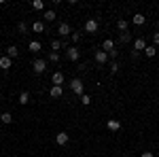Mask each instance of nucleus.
Returning a JSON list of instances; mask_svg holds the SVG:
<instances>
[{
  "label": "nucleus",
  "instance_id": "obj_3",
  "mask_svg": "<svg viewBox=\"0 0 159 157\" xmlns=\"http://www.w3.org/2000/svg\"><path fill=\"white\" fill-rule=\"evenodd\" d=\"M98 28H100V24H98V19H93V17L85 21V32H87V34H96Z\"/></svg>",
  "mask_w": 159,
  "mask_h": 157
},
{
  "label": "nucleus",
  "instance_id": "obj_9",
  "mask_svg": "<svg viewBox=\"0 0 159 157\" xmlns=\"http://www.w3.org/2000/svg\"><path fill=\"white\" fill-rule=\"evenodd\" d=\"M11 66H13V60L9 58V55H0V68H2L4 72H7Z\"/></svg>",
  "mask_w": 159,
  "mask_h": 157
},
{
  "label": "nucleus",
  "instance_id": "obj_25",
  "mask_svg": "<svg viewBox=\"0 0 159 157\" xmlns=\"http://www.w3.org/2000/svg\"><path fill=\"white\" fill-rule=\"evenodd\" d=\"M117 28H119L121 32H127V21H125V19H119V21H117Z\"/></svg>",
  "mask_w": 159,
  "mask_h": 157
},
{
  "label": "nucleus",
  "instance_id": "obj_2",
  "mask_svg": "<svg viewBox=\"0 0 159 157\" xmlns=\"http://www.w3.org/2000/svg\"><path fill=\"white\" fill-rule=\"evenodd\" d=\"M66 58H68V60L70 62H79L81 60V51H79V47H66Z\"/></svg>",
  "mask_w": 159,
  "mask_h": 157
},
{
  "label": "nucleus",
  "instance_id": "obj_20",
  "mask_svg": "<svg viewBox=\"0 0 159 157\" xmlns=\"http://www.w3.org/2000/svg\"><path fill=\"white\" fill-rule=\"evenodd\" d=\"M7 55H9V58H17V55H19V49L15 47V45H11V47H7Z\"/></svg>",
  "mask_w": 159,
  "mask_h": 157
},
{
  "label": "nucleus",
  "instance_id": "obj_7",
  "mask_svg": "<svg viewBox=\"0 0 159 157\" xmlns=\"http://www.w3.org/2000/svg\"><path fill=\"white\" fill-rule=\"evenodd\" d=\"M147 49V40H144V36H138L134 38V51L138 53V51H144Z\"/></svg>",
  "mask_w": 159,
  "mask_h": 157
},
{
  "label": "nucleus",
  "instance_id": "obj_11",
  "mask_svg": "<svg viewBox=\"0 0 159 157\" xmlns=\"http://www.w3.org/2000/svg\"><path fill=\"white\" fill-rule=\"evenodd\" d=\"M115 45H117V43H115L112 38H106V40L102 43V51H106V53H112V51H115Z\"/></svg>",
  "mask_w": 159,
  "mask_h": 157
},
{
  "label": "nucleus",
  "instance_id": "obj_28",
  "mask_svg": "<svg viewBox=\"0 0 159 157\" xmlns=\"http://www.w3.org/2000/svg\"><path fill=\"white\" fill-rule=\"evenodd\" d=\"M55 19V11H45V21H53Z\"/></svg>",
  "mask_w": 159,
  "mask_h": 157
},
{
  "label": "nucleus",
  "instance_id": "obj_23",
  "mask_svg": "<svg viewBox=\"0 0 159 157\" xmlns=\"http://www.w3.org/2000/svg\"><path fill=\"white\" fill-rule=\"evenodd\" d=\"M32 9H34V11H43V9H45V2H43V0H32Z\"/></svg>",
  "mask_w": 159,
  "mask_h": 157
},
{
  "label": "nucleus",
  "instance_id": "obj_15",
  "mask_svg": "<svg viewBox=\"0 0 159 157\" xmlns=\"http://www.w3.org/2000/svg\"><path fill=\"white\" fill-rule=\"evenodd\" d=\"M144 21H147V17H144L142 13H136L134 17H132V24H134V25H142Z\"/></svg>",
  "mask_w": 159,
  "mask_h": 157
},
{
  "label": "nucleus",
  "instance_id": "obj_6",
  "mask_svg": "<svg viewBox=\"0 0 159 157\" xmlns=\"http://www.w3.org/2000/svg\"><path fill=\"white\" fill-rule=\"evenodd\" d=\"M68 140H70L68 132H57V136H55V145H57V146H66V145H68Z\"/></svg>",
  "mask_w": 159,
  "mask_h": 157
},
{
  "label": "nucleus",
  "instance_id": "obj_10",
  "mask_svg": "<svg viewBox=\"0 0 159 157\" xmlns=\"http://www.w3.org/2000/svg\"><path fill=\"white\" fill-rule=\"evenodd\" d=\"M106 127H108L110 132H119V130H121V121L119 119H108L106 121Z\"/></svg>",
  "mask_w": 159,
  "mask_h": 157
},
{
  "label": "nucleus",
  "instance_id": "obj_16",
  "mask_svg": "<svg viewBox=\"0 0 159 157\" xmlns=\"http://www.w3.org/2000/svg\"><path fill=\"white\" fill-rule=\"evenodd\" d=\"M28 49H30L32 53H38V51H43V45H40L38 40H30V45H28Z\"/></svg>",
  "mask_w": 159,
  "mask_h": 157
},
{
  "label": "nucleus",
  "instance_id": "obj_17",
  "mask_svg": "<svg viewBox=\"0 0 159 157\" xmlns=\"http://www.w3.org/2000/svg\"><path fill=\"white\" fill-rule=\"evenodd\" d=\"M144 55H147V58H155V55H157V47H155V45H147Z\"/></svg>",
  "mask_w": 159,
  "mask_h": 157
},
{
  "label": "nucleus",
  "instance_id": "obj_22",
  "mask_svg": "<svg viewBox=\"0 0 159 157\" xmlns=\"http://www.w3.org/2000/svg\"><path fill=\"white\" fill-rule=\"evenodd\" d=\"M47 60H49V62H53V64H57V62H60V53H57V51H49Z\"/></svg>",
  "mask_w": 159,
  "mask_h": 157
},
{
  "label": "nucleus",
  "instance_id": "obj_19",
  "mask_svg": "<svg viewBox=\"0 0 159 157\" xmlns=\"http://www.w3.org/2000/svg\"><path fill=\"white\" fill-rule=\"evenodd\" d=\"M61 47H66L61 40H57V38H53V40H51V51H57V53H60V49H61Z\"/></svg>",
  "mask_w": 159,
  "mask_h": 157
},
{
  "label": "nucleus",
  "instance_id": "obj_5",
  "mask_svg": "<svg viewBox=\"0 0 159 157\" xmlns=\"http://www.w3.org/2000/svg\"><path fill=\"white\" fill-rule=\"evenodd\" d=\"M57 34H60V36H72V28H70V24L61 21V24L57 25Z\"/></svg>",
  "mask_w": 159,
  "mask_h": 157
},
{
  "label": "nucleus",
  "instance_id": "obj_18",
  "mask_svg": "<svg viewBox=\"0 0 159 157\" xmlns=\"http://www.w3.org/2000/svg\"><path fill=\"white\" fill-rule=\"evenodd\" d=\"M32 32H36V34H40V32H45V24L38 19V21H34L32 24Z\"/></svg>",
  "mask_w": 159,
  "mask_h": 157
},
{
  "label": "nucleus",
  "instance_id": "obj_4",
  "mask_svg": "<svg viewBox=\"0 0 159 157\" xmlns=\"http://www.w3.org/2000/svg\"><path fill=\"white\" fill-rule=\"evenodd\" d=\"M32 70L36 74H43L45 70H47V60H34V64H32Z\"/></svg>",
  "mask_w": 159,
  "mask_h": 157
},
{
  "label": "nucleus",
  "instance_id": "obj_24",
  "mask_svg": "<svg viewBox=\"0 0 159 157\" xmlns=\"http://www.w3.org/2000/svg\"><path fill=\"white\" fill-rule=\"evenodd\" d=\"M28 102H30V94L28 91H21L19 94V104H28Z\"/></svg>",
  "mask_w": 159,
  "mask_h": 157
},
{
  "label": "nucleus",
  "instance_id": "obj_27",
  "mask_svg": "<svg viewBox=\"0 0 159 157\" xmlns=\"http://www.w3.org/2000/svg\"><path fill=\"white\" fill-rule=\"evenodd\" d=\"M108 68H110V72H112V74H117V72H119V62H115V60H112Z\"/></svg>",
  "mask_w": 159,
  "mask_h": 157
},
{
  "label": "nucleus",
  "instance_id": "obj_31",
  "mask_svg": "<svg viewBox=\"0 0 159 157\" xmlns=\"http://www.w3.org/2000/svg\"><path fill=\"white\" fill-rule=\"evenodd\" d=\"M74 40V45H76V43H79V40H81V34H76V32H72V36H70Z\"/></svg>",
  "mask_w": 159,
  "mask_h": 157
},
{
  "label": "nucleus",
  "instance_id": "obj_30",
  "mask_svg": "<svg viewBox=\"0 0 159 157\" xmlns=\"http://www.w3.org/2000/svg\"><path fill=\"white\" fill-rule=\"evenodd\" d=\"M153 45H155V47L159 45V30L155 32V34H153Z\"/></svg>",
  "mask_w": 159,
  "mask_h": 157
},
{
  "label": "nucleus",
  "instance_id": "obj_33",
  "mask_svg": "<svg viewBox=\"0 0 159 157\" xmlns=\"http://www.w3.org/2000/svg\"><path fill=\"white\" fill-rule=\"evenodd\" d=\"M157 30H159V19H157Z\"/></svg>",
  "mask_w": 159,
  "mask_h": 157
},
{
  "label": "nucleus",
  "instance_id": "obj_29",
  "mask_svg": "<svg viewBox=\"0 0 159 157\" xmlns=\"http://www.w3.org/2000/svg\"><path fill=\"white\" fill-rule=\"evenodd\" d=\"M17 30H19L21 34H25V32H28V24H25V21H19V24H17Z\"/></svg>",
  "mask_w": 159,
  "mask_h": 157
},
{
  "label": "nucleus",
  "instance_id": "obj_14",
  "mask_svg": "<svg viewBox=\"0 0 159 157\" xmlns=\"http://www.w3.org/2000/svg\"><path fill=\"white\" fill-rule=\"evenodd\" d=\"M129 40H132V34H129V32H121V34L117 36V43H119V45H125V43H129Z\"/></svg>",
  "mask_w": 159,
  "mask_h": 157
},
{
  "label": "nucleus",
  "instance_id": "obj_8",
  "mask_svg": "<svg viewBox=\"0 0 159 157\" xmlns=\"http://www.w3.org/2000/svg\"><path fill=\"white\" fill-rule=\"evenodd\" d=\"M49 96L53 98V100L61 98V96H64V87H60V85H53V87L49 89Z\"/></svg>",
  "mask_w": 159,
  "mask_h": 157
},
{
  "label": "nucleus",
  "instance_id": "obj_12",
  "mask_svg": "<svg viewBox=\"0 0 159 157\" xmlns=\"http://www.w3.org/2000/svg\"><path fill=\"white\" fill-rule=\"evenodd\" d=\"M93 58H96V62L102 66V64H106V62H108V53H106V51H96V55H93Z\"/></svg>",
  "mask_w": 159,
  "mask_h": 157
},
{
  "label": "nucleus",
  "instance_id": "obj_26",
  "mask_svg": "<svg viewBox=\"0 0 159 157\" xmlns=\"http://www.w3.org/2000/svg\"><path fill=\"white\" fill-rule=\"evenodd\" d=\"M81 104H83V106H89V104H91V96L83 94V96H81Z\"/></svg>",
  "mask_w": 159,
  "mask_h": 157
},
{
  "label": "nucleus",
  "instance_id": "obj_21",
  "mask_svg": "<svg viewBox=\"0 0 159 157\" xmlns=\"http://www.w3.org/2000/svg\"><path fill=\"white\" fill-rule=\"evenodd\" d=\"M0 121H2L4 125H9V123H13V115L11 113H2V115H0Z\"/></svg>",
  "mask_w": 159,
  "mask_h": 157
},
{
  "label": "nucleus",
  "instance_id": "obj_34",
  "mask_svg": "<svg viewBox=\"0 0 159 157\" xmlns=\"http://www.w3.org/2000/svg\"><path fill=\"white\" fill-rule=\"evenodd\" d=\"M0 53H2V51H0Z\"/></svg>",
  "mask_w": 159,
  "mask_h": 157
},
{
  "label": "nucleus",
  "instance_id": "obj_13",
  "mask_svg": "<svg viewBox=\"0 0 159 157\" xmlns=\"http://www.w3.org/2000/svg\"><path fill=\"white\" fill-rule=\"evenodd\" d=\"M51 81H53V85H64V72H60V70H55L53 72V76H51Z\"/></svg>",
  "mask_w": 159,
  "mask_h": 157
},
{
  "label": "nucleus",
  "instance_id": "obj_1",
  "mask_svg": "<svg viewBox=\"0 0 159 157\" xmlns=\"http://www.w3.org/2000/svg\"><path fill=\"white\" fill-rule=\"evenodd\" d=\"M70 89H72L76 96H83V94H85V85H83L81 79H72V81H70Z\"/></svg>",
  "mask_w": 159,
  "mask_h": 157
},
{
  "label": "nucleus",
  "instance_id": "obj_32",
  "mask_svg": "<svg viewBox=\"0 0 159 157\" xmlns=\"http://www.w3.org/2000/svg\"><path fill=\"white\" fill-rule=\"evenodd\" d=\"M140 157H155V155H153L151 151H144V153H142V155H140Z\"/></svg>",
  "mask_w": 159,
  "mask_h": 157
}]
</instances>
